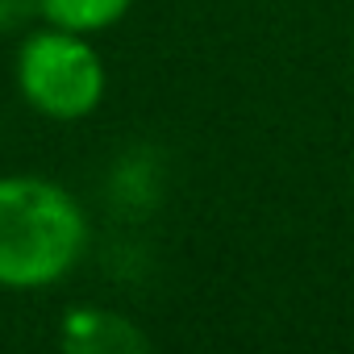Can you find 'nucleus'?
I'll return each instance as SVG.
<instances>
[{"label":"nucleus","instance_id":"3","mask_svg":"<svg viewBox=\"0 0 354 354\" xmlns=\"http://www.w3.org/2000/svg\"><path fill=\"white\" fill-rule=\"evenodd\" d=\"M63 350H71V354H125V350H146V337L117 313L71 308L63 317Z\"/></svg>","mask_w":354,"mask_h":354},{"label":"nucleus","instance_id":"1","mask_svg":"<svg viewBox=\"0 0 354 354\" xmlns=\"http://www.w3.org/2000/svg\"><path fill=\"white\" fill-rule=\"evenodd\" d=\"M88 246V221L67 188L42 175L0 180V288L59 283Z\"/></svg>","mask_w":354,"mask_h":354},{"label":"nucleus","instance_id":"2","mask_svg":"<svg viewBox=\"0 0 354 354\" xmlns=\"http://www.w3.org/2000/svg\"><path fill=\"white\" fill-rule=\"evenodd\" d=\"M17 88L42 117L80 121L96 113L104 96V67L88 34L50 26L26 38L17 55Z\"/></svg>","mask_w":354,"mask_h":354},{"label":"nucleus","instance_id":"4","mask_svg":"<svg viewBox=\"0 0 354 354\" xmlns=\"http://www.w3.org/2000/svg\"><path fill=\"white\" fill-rule=\"evenodd\" d=\"M38 13L59 26V30H75V34H100L109 26H117L133 0H34Z\"/></svg>","mask_w":354,"mask_h":354}]
</instances>
